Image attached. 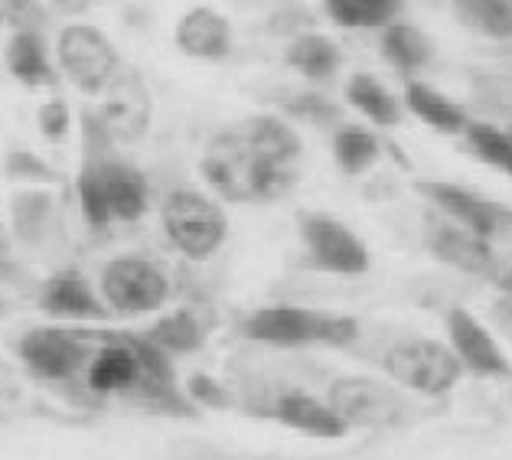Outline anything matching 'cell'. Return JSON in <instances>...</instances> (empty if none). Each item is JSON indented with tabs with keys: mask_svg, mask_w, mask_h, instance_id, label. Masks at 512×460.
<instances>
[{
	"mask_svg": "<svg viewBox=\"0 0 512 460\" xmlns=\"http://www.w3.org/2000/svg\"><path fill=\"white\" fill-rule=\"evenodd\" d=\"M4 314H7V301L0 297V317H4Z\"/></svg>",
	"mask_w": 512,
	"mask_h": 460,
	"instance_id": "obj_36",
	"label": "cell"
},
{
	"mask_svg": "<svg viewBox=\"0 0 512 460\" xmlns=\"http://www.w3.org/2000/svg\"><path fill=\"white\" fill-rule=\"evenodd\" d=\"M402 105L418 121H424L428 128L441 131V134H464L467 124H470V115H467L464 105L454 102V98H447L444 92L431 89V85H424V82L405 85V102Z\"/></svg>",
	"mask_w": 512,
	"mask_h": 460,
	"instance_id": "obj_20",
	"label": "cell"
},
{
	"mask_svg": "<svg viewBox=\"0 0 512 460\" xmlns=\"http://www.w3.org/2000/svg\"><path fill=\"white\" fill-rule=\"evenodd\" d=\"M301 239L307 248V265L323 275L359 278L372 265L366 242L327 213H307L301 219Z\"/></svg>",
	"mask_w": 512,
	"mask_h": 460,
	"instance_id": "obj_9",
	"label": "cell"
},
{
	"mask_svg": "<svg viewBox=\"0 0 512 460\" xmlns=\"http://www.w3.org/2000/svg\"><path fill=\"white\" fill-rule=\"evenodd\" d=\"M346 102L353 105L362 118L379 124V128H395L405 111V105L398 102L376 76H369V72H356V76L346 82Z\"/></svg>",
	"mask_w": 512,
	"mask_h": 460,
	"instance_id": "obj_22",
	"label": "cell"
},
{
	"mask_svg": "<svg viewBox=\"0 0 512 460\" xmlns=\"http://www.w3.org/2000/svg\"><path fill=\"white\" fill-rule=\"evenodd\" d=\"M160 226L167 232V242L190 261L212 258L229 235V219L222 206L190 186L167 193L164 206H160Z\"/></svg>",
	"mask_w": 512,
	"mask_h": 460,
	"instance_id": "obj_4",
	"label": "cell"
},
{
	"mask_svg": "<svg viewBox=\"0 0 512 460\" xmlns=\"http://www.w3.org/2000/svg\"><path fill=\"white\" fill-rule=\"evenodd\" d=\"M340 62H343L340 46L327 40L323 33H304L287 46V66L297 69L310 82L333 79L336 69H340Z\"/></svg>",
	"mask_w": 512,
	"mask_h": 460,
	"instance_id": "obj_23",
	"label": "cell"
},
{
	"mask_svg": "<svg viewBox=\"0 0 512 460\" xmlns=\"http://www.w3.org/2000/svg\"><path fill=\"white\" fill-rule=\"evenodd\" d=\"M323 10L336 27L385 30L389 23H395L402 0H323Z\"/></svg>",
	"mask_w": 512,
	"mask_h": 460,
	"instance_id": "obj_25",
	"label": "cell"
},
{
	"mask_svg": "<svg viewBox=\"0 0 512 460\" xmlns=\"http://www.w3.org/2000/svg\"><path fill=\"white\" fill-rule=\"evenodd\" d=\"M444 330L447 346H451V353L464 366V372H473L480 379H512L509 353L477 314H470L467 307H451L444 314Z\"/></svg>",
	"mask_w": 512,
	"mask_h": 460,
	"instance_id": "obj_11",
	"label": "cell"
},
{
	"mask_svg": "<svg viewBox=\"0 0 512 460\" xmlns=\"http://www.w3.org/2000/svg\"><path fill=\"white\" fill-rule=\"evenodd\" d=\"M287 111H291L294 118H304L310 124H336L340 121V108H336L333 102H327L323 95H314V92L291 98V102H287Z\"/></svg>",
	"mask_w": 512,
	"mask_h": 460,
	"instance_id": "obj_34",
	"label": "cell"
},
{
	"mask_svg": "<svg viewBox=\"0 0 512 460\" xmlns=\"http://www.w3.org/2000/svg\"><path fill=\"white\" fill-rule=\"evenodd\" d=\"M108 105L98 118H102L105 131L111 138H141L147 121H151V98L141 89L137 79H115L108 85Z\"/></svg>",
	"mask_w": 512,
	"mask_h": 460,
	"instance_id": "obj_19",
	"label": "cell"
},
{
	"mask_svg": "<svg viewBox=\"0 0 512 460\" xmlns=\"http://www.w3.org/2000/svg\"><path fill=\"white\" fill-rule=\"evenodd\" d=\"M49 216H53V206H49L46 193H20L14 200V226L23 242L43 239V232L49 229Z\"/></svg>",
	"mask_w": 512,
	"mask_h": 460,
	"instance_id": "obj_31",
	"label": "cell"
},
{
	"mask_svg": "<svg viewBox=\"0 0 512 460\" xmlns=\"http://www.w3.org/2000/svg\"><path fill=\"white\" fill-rule=\"evenodd\" d=\"M76 193H79V209L82 219L89 222L92 229H108L111 226V209H108V196L102 186V173H98L95 160H85L76 180Z\"/></svg>",
	"mask_w": 512,
	"mask_h": 460,
	"instance_id": "obj_30",
	"label": "cell"
},
{
	"mask_svg": "<svg viewBox=\"0 0 512 460\" xmlns=\"http://www.w3.org/2000/svg\"><path fill=\"white\" fill-rule=\"evenodd\" d=\"M98 297L111 310V317H144L157 314L170 301V278L151 258L118 255L102 268Z\"/></svg>",
	"mask_w": 512,
	"mask_h": 460,
	"instance_id": "obj_6",
	"label": "cell"
},
{
	"mask_svg": "<svg viewBox=\"0 0 512 460\" xmlns=\"http://www.w3.org/2000/svg\"><path fill=\"white\" fill-rule=\"evenodd\" d=\"M157 350H164L167 356H186V353H196L203 346L206 333H203V323L193 314V310H173V314L160 317L151 330L144 333Z\"/></svg>",
	"mask_w": 512,
	"mask_h": 460,
	"instance_id": "obj_26",
	"label": "cell"
},
{
	"mask_svg": "<svg viewBox=\"0 0 512 460\" xmlns=\"http://www.w3.org/2000/svg\"><path fill=\"white\" fill-rule=\"evenodd\" d=\"M235 134L242 138V144L252 151L261 164L278 167V170H297L301 160V138L287 121L274 115H252L242 124H235Z\"/></svg>",
	"mask_w": 512,
	"mask_h": 460,
	"instance_id": "obj_17",
	"label": "cell"
},
{
	"mask_svg": "<svg viewBox=\"0 0 512 460\" xmlns=\"http://www.w3.org/2000/svg\"><path fill=\"white\" fill-rule=\"evenodd\" d=\"M85 160H95L98 173H102L111 222H137L147 213V203H151V186H147V177L134 164H124V160H118L111 151L85 154Z\"/></svg>",
	"mask_w": 512,
	"mask_h": 460,
	"instance_id": "obj_16",
	"label": "cell"
},
{
	"mask_svg": "<svg viewBox=\"0 0 512 460\" xmlns=\"http://www.w3.org/2000/svg\"><path fill=\"white\" fill-rule=\"evenodd\" d=\"M464 138H467L470 151L477 154L486 167L506 173V177L512 180V141L506 138L503 128H496V124H490V121H470Z\"/></svg>",
	"mask_w": 512,
	"mask_h": 460,
	"instance_id": "obj_29",
	"label": "cell"
},
{
	"mask_svg": "<svg viewBox=\"0 0 512 460\" xmlns=\"http://www.w3.org/2000/svg\"><path fill=\"white\" fill-rule=\"evenodd\" d=\"M418 190L441 209L444 219H451L460 229L480 235L483 242L493 245L496 239L512 235V209L503 203H493L480 193L464 190V186H457V183H441V180L421 183Z\"/></svg>",
	"mask_w": 512,
	"mask_h": 460,
	"instance_id": "obj_12",
	"label": "cell"
},
{
	"mask_svg": "<svg viewBox=\"0 0 512 460\" xmlns=\"http://www.w3.org/2000/svg\"><path fill=\"white\" fill-rule=\"evenodd\" d=\"M40 310L56 320L72 323H105L111 320V310L92 288V281L76 268H62L56 275H49L40 288Z\"/></svg>",
	"mask_w": 512,
	"mask_h": 460,
	"instance_id": "obj_15",
	"label": "cell"
},
{
	"mask_svg": "<svg viewBox=\"0 0 512 460\" xmlns=\"http://www.w3.org/2000/svg\"><path fill=\"white\" fill-rule=\"evenodd\" d=\"M424 242H428V252L437 261H444V265L464 271V275L499 278V281H503V265H499L493 245L483 242L480 235L460 229L457 222H451V219L431 222L428 235H424Z\"/></svg>",
	"mask_w": 512,
	"mask_h": 460,
	"instance_id": "obj_14",
	"label": "cell"
},
{
	"mask_svg": "<svg viewBox=\"0 0 512 460\" xmlns=\"http://www.w3.org/2000/svg\"><path fill=\"white\" fill-rule=\"evenodd\" d=\"M506 284H509V288H512V271H509V278H506Z\"/></svg>",
	"mask_w": 512,
	"mask_h": 460,
	"instance_id": "obj_38",
	"label": "cell"
},
{
	"mask_svg": "<svg viewBox=\"0 0 512 460\" xmlns=\"http://www.w3.org/2000/svg\"><path fill=\"white\" fill-rule=\"evenodd\" d=\"M62 72L76 82V89L98 95L118 76V53L108 36L89 23H69L56 43Z\"/></svg>",
	"mask_w": 512,
	"mask_h": 460,
	"instance_id": "obj_10",
	"label": "cell"
},
{
	"mask_svg": "<svg viewBox=\"0 0 512 460\" xmlns=\"http://www.w3.org/2000/svg\"><path fill=\"white\" fill-rule=\"evenodd\" d=\"M183 392H186V399H190L196 408H219V412H226V408L235 405L232 392L219 379H212V376H193V379H186Z\"/></svg>",
	"mask_w": 512,
	"mask_h": 460,
	"instance_id": "obj_32",
	"label": "cell"
},
{
	"mask_svg": "<svg viewBox=\"0 0 512 460\" xmlns=\"http://www.w3.org/2000/svg\"><path fill=\"white\" fill-rule=\"evenodd\" d=\"M454 14L473 33L512 40V0H454Z\"/></svg>",
	"mask_w": 512,
	"mask_h": 460,
	"instance_id": "obj_28",
	"label": "cell"
},
{
	"mask_svg": "<svg viewBox=\"0 0 512 460\" xmlns=\"http://www.w3.org/2000/svg\"><path fill=\"white\" fill-rule=\"evenodd\" d=\"M7 177L10 180H20V183H53L56 180V173L49 164H43L40 157L30 154V151H14L7 157Z\"/></svg>",
	"mask_w": 512,
	"mask_h": 460,
	"instance_id": "obj_35",
	"label": "cell"
},
{
	"mask_svg": "<svg viewBox=\"0 0 512 460\" xmlns=\"http://www.w3.org/2000/svg\"><path fill=\"white\" fill-rule=\"evenodd\" d=\"M382 56L392 62L398 72H418L431 62V43L418 27L411 23H389L382 30Z\"/></svg>",
	"mask_w": 512,
	"mask_h": 460,
	"instance_id": "obj_27",
	"label": "cell"
},
{
	"mask_svg": "<svg viewBox=\"0 0 512 460\" xmlns=\"http://www.w3.org/2000/svg\"><path fill=\"white\" fill-rule=\"evenodd\" d=\"M379 366L402 392L428 395V399L447 395L464 379V366L457 363L451 346L431 337H405L389 343Z\"/></svg>",
	"mask_w": 512,
	"mask_h": 460,
	"instance_id": "obj_3",
	"label": "cell"
},
{
	"mask_svg": "<svg viewBox=\"0 0 512 460\" xmlns=\"http://www.w3.org/2000/svg\"><path fill=\"white\" fill-rule=\"evenodd\" d=\"M333 157L346 177H362L372 170L382 157V144L369 128L362 124H336L333 131Z\"/></svg>",
	"mask_w": 512,
	"mask_h": 460,
	"instance_id": "obj_24",
	"label": "cell"
},
{
	"mask_svg": "<svg viewBox=\"0 0 512 460\" xmlns=\"http://www.w3.org/2000/svg\"><path fill=\"white\" fill-rule=\"evenodd\" d=\"M177 46L196 62H222L232 53V23L212 7H193L177 23Z\"/></svg>",
	"mask_w": 512,
	"mask_h": 460,
	"instance_id": "obj_18",
	"label": "cell"
},
{
	"mask_svg": "<svg viewBox=\"0 0 512 460\" xmlns=\"http://www.w3.org/2000/svg\"><path fill=\"white\" fill-rule=\"evenodd\" d=\"M203 180L212 186V193L229 203H265L278 200L297 180V170L268 167L248 151L242 138L232 131H222L209 141L203 154Z\"/></svg>",
	"mask_w": 512,
	"mask_h": 460,
	"instance_id": "obj_2",
	"label": "cell"
},
{
	"mask_svg": "<svg viewBox=\"0 0 512 460\" xmlns=\"http://www.w3.org/2000/svg\"><path fill=\"white\" fill-rule=\"evenodd\" d=\"M242 337L261 346H278V350H304V346L349 350L359 343L362 327L349 314L301 304H271L252 310L242 320Z\"/></svg>",
	"mask_w": 512,
	"mask_h": 460,
	"instance_id": "obj_1",
	"label": "cell"
},
{
	"mask_svg": "<svg viewBox=\"0 0 512 460\" xmlns=\"http://www.w3.org/2000/svg\"><path fill=\"white\" fill-rule=\"evenodd\" d=\"M327 405L346 428H366V431H385L408 425L415 415L408 395L395 382L372 379V376H343L330 382Z\"/></svg>",
	"mask_w": 512,
	"mask_h": 460,
	"instance_id": "obj_5",
	"label": "cell"
},
{
	"mask_svg": "<svg viewBox=\"0 0 512 460\" xmlns=\"http://www.w3.org/2000/svg\"><path fill=\"white\" fill-rule=\"evenodd\" d=\"M7 69L17 82L30 85H56V69L49 62L46 43L36 30H17L7 43Z\"/></svg>",
	"mask_w": 512,
	"mask_h": 460,
	"instance_id": "obj_21",
	"label": "cell"
},
{
	"mask_svg": "<svg viewBox=\"0 0 512 460\" xmlns=\"http://www.w3.org/2000/svg\"><path fill=\"white\" fill-rule=\"evenodd\" d=\"M95 330L79 327H33L20 337L17 356L36 379L72 382L82 376L85 363L95 353Z\"/></svg>",
	"mask_w": 512,
	"mask_h": 460,
	"instance_id": "obj_7",
	"label": "cell"
},
{
	"mask_svg": "<svg viewBox=\"0 0 512 460\" xmlns=\"http://www.w3.org/2000/svg\"><path fill=\"white\" fill-rule=\"evenodd\" d=\"M503 131H506V138H509V141H512V121H509V124H506V128H503Z\"/></svg>",
	"mask_w": 512,
	"mask_h": 460,
	"instance_id": "obj_37",
	"label": "cell"
},
{
	"mask_svg": "<svg viewBox=\"0 0 512 460\" xmlns=\"http://www.w3.org/2000/svg\"><path fill=\"white\" fill-rule=\"evenodd\" d=\"M36 124H40V134L49 144H62L72 128V111L62 98H49V102H43L40 111H36Z\"/></svg>",
	"mask_w": 512,
	"mask_h": 460,
	"instance_id": "obj_33",
	"label": "cell"
},
{
	"mask_svg": "<svg viewBox=\"0 0 512 460\" xmlns=\"http://www.w3.org/2000/svg\"><path fill=\"white\" fill-rule=\"evenodd\" d=\"M98 346L82 369V389L89 399H128L141 385V353H137V333L95 330Z\"/></svg>",
	"mask_w": 512,
	"mask_h": 460,
	"instance_id": "obj_8",
	"label": "cell"
},
{
	"mask_svg": "<svg viewBox=\"0 0 512 460\" xmlns=\"http://www.w3.org/2000/svg\"><path fill=\"white\" fill-rule=\"evenodd\" d=\"M261 412L265 418H274L278 425L291 428L297 434H307V438H320V441H336L349 431L336 412L327 405V399H317L304 389H278L261 399Z\"/></svg>",
	"mask_w": 512,
	"mask_h": 460,
	"instance_id": "obj_13",
	"label": "cell"
}]
</instances>
